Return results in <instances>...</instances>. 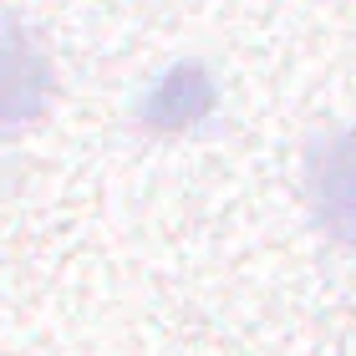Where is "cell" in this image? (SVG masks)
I'll list each match as a JSON object with an SVG mask.
<instances>
[{"instance_id": "2", "label": "cell", "mask_w": 356, "mask_h": 356, "mask_svg": "<svg viewBox=\"0 0 356 356\" xmlns=\"http://www.w3.org/2000/svg\"><path fill=\"white\" fill-rule=\"evenodd\" d=\"M305 204L331 245L356 254V122L305 148Z\"/></svg>"}, {"instance_id": "1", "label": "cell", "mask_w": 356, "mask_h": 356, "mask_svg": "<svg viewBox=\"0 0 356 356\" xmlns=\"http://www.w3.org/2000/svg\"><path fill=\"white\" fill-rule=\"evenodd\" d=\"M56 97V61L36 26L0 10V143L21 138L46 118Z\"/></svg>"}, {"instance_id": "3", "label": "cell", "mask_w": 356, "mask_h": 356, "mask_svg": "<svg viewBox=\"0 0 356 356\" xmlns=\"http://www.w3.org/2000/svg\"><path fill=\"white\" fill-rule=\"evenodd\" d=\"M214 102H219V87H214V76H209V67H199V61H173L148 87L138 118H143V127H153V133L178 138V133H193L199 122H209Z\"/></svg>"}]
</instances>
